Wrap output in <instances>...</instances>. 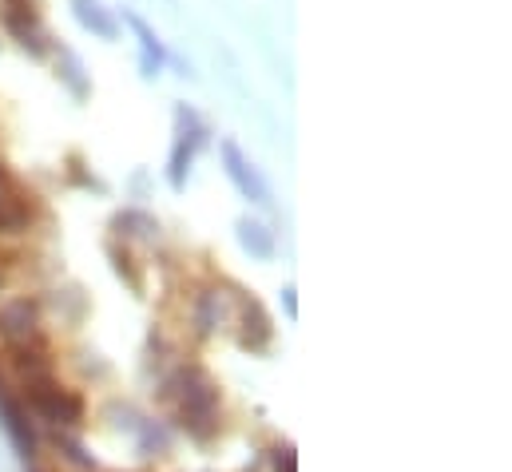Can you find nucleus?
Masks as SVG:
<instances>
[{"mask_svg":"<svg viewBox=\"0 0 512 472\" xmlns=\"http://www.w3.org/2000/svg\"><path fill=\"white\" fill-rule=\"evenodd\" d=\"M163 405L171 409L175 425L195 441V445H211L219 433H223V393H219V381L187 361L179 365L167 381H163Z\"/></svg>","mask_w":512,"mask_h":472,"instance_id":"obj_1","label":"nucleus"},{"mask_svg":"<svg viewBox=\"0 0 512 472\" xmlns=\"http://www.w3.org/2000/svg\"><path fill=\"white\" fill-rule=\"evenodd\" d=\"M211 143V123L191 104H175V131H171V155H167V183L171 191H183L191 179V167L199 151Z\"/></svg>","mask_w":512,"mask_h":472,"instance_id":"obj_2","label":"nucleus"},{"mask_svg":"<svg viewBox=\"0 0 512 472\" xmlns=\"http://www.w3.org/2000/svg\"><path fill=\"white\" fill-rule=\"evenodd\" d=\"M24 405H28L36 417H44L48 425H56V429H80V425H84V413H88L84 397H80L76 389L60 385L52 373L24 381Z\"/></svg>","mask_w":512,"mask_h":472,"instance_id":"obj_3","label":"nucleus"},{"mask_svg":"<svg viewBox=\"0 0 512 472\" xmlns=\"http://www.w3.org/2000/svg\"><path fill=\"white\" fill-rule=\"evenodd\" d=\"M0 24H4V32L16 40V48H24V52L36 56V60H44V56L56 48L52 36H48L44 16H40V8H36V0H0Z\"/></svg>","mask_w":512,"mask_h":472,"instance_id":"obj_4","label":"nucleus"},{"mask_svg":"<svg viewBox=\"0 0 512 472\" xmlns=\"http://www.w3.org/2000/svg\"><path fill=\"white\" fill-rule=\"evenodd\" d=\"M219 155H223V171H227V179L235 183V191H239L247 203L270 211V207H274V191H270L266 175L255 167V159H251L235 139H223V143H219Z\"/></svg>","mask_w":512,"mask_h":472,"instance_id":"obj_5","label":"nucleus"},{"mask_svg":"<svg viewBox=\"0 0 512 472\" xmlns=\"http://www.w3.org/2000/svg\"><path fill=\"white\" fill-rule=\"evenodd\" d=\"M235 326H239V346L247 354H266L270 342H274V322L266 314V306L258 302L255 294H243L235 298Z\"/></svg>","mask_w":512,"mask_h":472,"instance_id":"obj_6","label":"nucleus"},{"mask_svg":"<svg viewBox=\"0 0 512 472\" xmlns=\"http://www.w3.org/2000/svg\"><path fill=\"white\" fill-rule=\"evenodd\" d=\"M0 342L4 346L40 342V310L32 298H12L0 306Z\"/></svg>","mask_w":512,"mask_h":472,"instance_id":"obj_7","label":"nucleus"},{"mask_svg":"<svg viewBox=\"0 0 512 472\" xmlns=\"http://www.w3.org/2000/svg\"><path fill=\"white\" fill-rule=\"evenodd\" d=\"M0 425H4V433H8V441H12V449L20 453V461H24V465H32V461H36L40 441H36L32 421H28V409H24L20 401H12L8 393H0Z\"/></svg>","mask_w":512,"mask_h":472,"instance_id":"obj_8","label":"nucleus"},{"mask_svg":"<svg viewBox=\"0 0 512 472\" xmlns=\"http://www.w3.org/2000/svg\"><path fill=\"white\" fill-rule=\"evenodd\" d=\"M124 24L135 32V40H139V76H143V80H155V76L163 72V64L171 60L167 44H163L159 32H155L139 12H131V8H124Z\"/></svg>","mask_w":512,"mask_h":472,"instance_id":"obj_9","label":"nucleus"},{"mask_svg":"<svg viewBox=\"0 0 512 472\" xmlns=\"http://www.w3.org/2000/svg\"><path fill=\"white\" fill-rule=\"evenodd\" d=\"M76 24L100 40H120V16L104 4V0H68Z\"/></svg>","mask_w":512,"mask_h":472,"instance_id":"obj_10","label":"nucleus"},{"mask_svg":"<svg viewBox=\"0 0 512 472\" xmlns=\"http://www.w3.org/2000/svg\"><path fill=\"white\" fill-rule=\"evenodd\" d=\"M56 52V80L84 104L88 96H92V76H88V68H84V60L68 48V44H60V48H52Z\"/></svg>","mask_w":512,"mask_h":472,"instance_id":"obj_11","label":"nucleus"},{"mask_svg":"<svg viewBox=\"0 0 512 472\" xmlns=\"http://www.w3.org/2000/svg\"><path fill=\"white\" fill-rule=\"evenodd\" d=\"M235 238H239V246L258 258V262H270L274 254H278V242H274V231L266 227V223H258L251 215H243L239 223H235Z\"/></svg>","mask_w":512,"mask_h":472,"instance_id":"obj_12","label":"nucleus"},{"mask_svg":"<svg viewBox=\"0 0 512 472\" xmlns=\"http://www.w3.org/2000/svg\"><path fill=\"white\" fill-rule=\"evenodd\" d=\"M112 231L116 238H143V242H155L159 238V219L155 215H147V211H139V207H128V211H116L112 215Z\"/></svg>","mask_w":512,"mask_h":472,"instance_id":"obj_13","label":"nucleus"},{"mask_svg":"<svg viewBox=\"0 0 512 472\" xmlns=\"http://www.w3.org/2000/svg\"><path fill=\"white\" fill-rule=\"evenodd\" d=\"M8 354H12V365L24 373V381H32V377H48V373H52V361H48V354H44L40 342L8 346Z\"/></svg>","mask_w":512,"mask_h":472,"instance_id":"obj_14","label":"nucleus"},{"mask_svg":"<svg viewBox=\"0 0 512 472\" xmlns=\"http://www.w3.org/2000/svg\"><path fill=\"white\" fill-rule=\"evenodd\" d=\"M108 258H112V270H116V278H120V282H128L131 294H143V270H139L135 254L128 250V242L120 246V242L112 238V242H108Z\"/></svg>","mask_w":512,"mask_h":472,"instance_id":"obj_15","label":"nucleus"},{"mask_svg":"<svg viewBox=\"0 0 512 472\" xmlns=\"http://www.w3.org/2000/svg\"><path fill=\"white\" fill-rule=\"evenodd\" d=\"M219 318H223L219 294H215V290H203V294L195 298V330H199V338H211L215 326H219Z\"/></svg>","mask_w":512,"mask_h":472,"instance_id":"obj_16","label":"nucleus"},{"mask_svg":"<svg viewBox=\"0 0 512 472\" xmlns=\"http://www.w3.org/2000/svg\"><path fill=\"white\" fill-rule=\"evenodd\" d=\"M24 227H28V207L8 191H0V235H16Z\"/></svg>","mask_w":512,"mask_h":472,"instance_id":"obj_17","label":"nucleus"},{"mask_svg":"<svg viewBox=\"0 0 512 472\" xmlns=\"http://www.w3.org/2000/svg\"><path fill=\"white\" fill-rule=\"evenodd\" d=\"M64 175H68L76 187H84V191H100V195L108 191V183H104V179H96V175L88 171V163L80 159V151H72V155H68V167H64Z\"/></svg>","mask_w":512,"mask_h":472,"instance_id":"obj_18","label":"nucleus"},{"mask_svg":"<svg viewBox=\"0 0 512 472\" xmlns=\"http://www.w3.org/2000/svg\"><path fill=\"white\" fill-rule=\"evenodd\" d=\"M139 449H143V457H155V449L163 453V449H167V433H163L159 425L143 421V425H139Z\"/></svg>","mask_w":512,"mask_h":472,"instance_id":"obj_19","label":"nucleus"},{"mask_svg":"<svg viewBox=\"0 0 512 472\" xmlns=\"http://www.w3.org/2000/svg\"><path fill=\"white\" fill-rule=\"evenodd\" d=\"M60 453H64L72 465H80V469H96V461L84 453V445H80L76 437H68V433H60Z\"/></svg>","mask_w":512,"mask_h":472,"instance_id":"obj_20","label":"nucleus"},{"mask_svg":"<svg viewBox=\"0 0 512 472\" xmlns=\"http://www.w3.org/2000/svg\"><path fill=\"white\" fill-rule=\"evenodd\" d=\"M270 469L274 472H298L294 445H274V449H270Z\"/></svg>","mask_w":512,"mask_h":472,"instance_id":"obj_21","label":"nucleus"},{"mask_svg":"<svg viewBox=\"0 0 512 472\" xmlns=\"http://www.w3.org/2000/svg\"><path fill=\"white\" fill-rule=\"evenodd\" d=\"M278 294H282V310H286V318L294 322V318H298V298H294L298 290H294V286H282Z\"/></svg>","mask_w":512,"mask_h":472,"instance_id":"obj_22","label":"nucleus"},{"mask_svg":"<svg viewBox=\"0 0 512 472\" xmlns=\"http://www.w3.org/2000/svg\"><path fill=\"white\" fill-rule=\"evenodd\" d=\"M28 472H44V469H36V465H32V469H28Z\"/></svg>","mask_w":512,"mask_h":472,"instance_id":"obj_23","label":"nucleus"},{"mask_svg":"<svg viewBox=\"0 0 512 472\" xmlns=\"http://www.w3.org/2000/svg\"><path fill=\"white\" fill-rule=\"evenodd\" d=\"M0 183H4V167H0Z\"/></svg>","mask_w":512,"mask_h":472,"instance_id":"obj_24","label":"nucleus"},{"mask_svg":"<svg viewBox=\"0 0 512 472\" xmlns=\"http://www.w3.org/2000/svg\"><path fill=\"white\" fill-rule=\"evenodd\" d=\"M0 393H4V381H0Z\"/></svg>","mask_w":512,"mask_h":472,"instance_id":"obj_25","label":"nucleus"},{"mask_svg":"<svg viewBox=\"0 0 512 472\" xmlns=\"http://www.w3.org/2000/svg\"><path fill=\"white\" fill-rule=\"evenodd\" d=\"M0 286H4V278H0Z\"/></svg>","mask_w":512,"mask_h":472,"instance_id":"obj_26","label":"nucleus"}]
</instances>
